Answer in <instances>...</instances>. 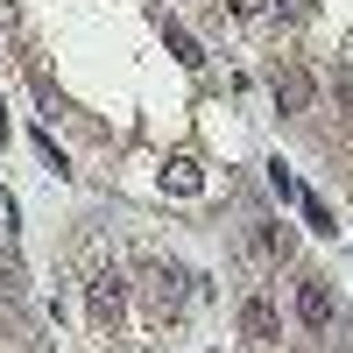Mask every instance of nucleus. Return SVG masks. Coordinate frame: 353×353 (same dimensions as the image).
I'll list each match as a JSON object with an SVG mask.
<instances>
[{
  "instance_id": "nucleus-8",
  "label": "nucleus",
  "mask_w": 353,
  "mask_h": 353,
  "mask_svg": "<svg viewBox=\"0 0 353 353\" xmlns=\"http://www.w3.org/2000/svg\"><path fill=\"white\" fill-rule=\"evenodd\" d=\"M269 184H276V198H304V191H297V176H290V170H283V163H276V170H269Z\"/></svg>"
},
{
  "instance_id": "nucleus-3",
  "label": "nucleus",
  "mask_w": 353,
  "mask_h": 353,
  "mask_svg": "<svg viewBox=\"0 0 353 353\" xmlns=\"http://www.w3.org/2000/svg\"><path fill=\"white\" fill-rule=\"evenodd\" d=\"M311 106V78L304 71H283L276 78V113H304Z\"/></svg>"
},
{
  "instance_id": "nucleus-6",
  "label": "nucleus",
  "mask_w": 353,
  "mask_h": 353,
  "mask_svg": "<svg viewBox=\"0 0 353 353\" xmlns=\"http://www.w3.org/2000/svg\"><path fill=\"white\" fill-rule=\"evenodd\" d=\"M297 205H304V219H311V233H339V226H332V212H325V198H311V191H304Z\"/></svg>"
},
{
  "instance_id": "nucleus-5",
  "label": "nucleus",
  "mask_w": 353,
  "mask_h": 353,
  "mask_svg": "<svg viewBox=\"0 0 353 353\" xmlns=\"http://www.w3.org/2000/svg\"><path fill=\"white\" fill-rule=\"evenodd\" d=\"M121 297H128L121 276H99V283H92V318H121Z\"/></svg>"
},
{
  "instance_id": "nucleus-7",
  "label": "nucleus",
  "mask_w": 353,
  "mask_h": 353,
  "mask_svg": "<svg viewBox=\"0 0 353 353\" xmlns=\"http://www.w3.org/2000/svg\"><path fill=\"white\" fill-rule=\"evenodd\" d=\"M254 248H261V254H283V248H290V233H276V226H261V233H254Z\"/></svg>"
},
{
  "instance_id": "nucleus-2",
  "label": "nucleus",
  "mask_w": 353,
  "mask_h": 353,
  "mask_svg": "<svg viewBox=\"0 0 353 353\" xmlns=\"http://www.w3.org/2000/svg\"><path fill=\"white\" fill-rule=\"evenodd\" d=\"M276 325H283V318H276L269 297H248V304H241V332H248V339H276Z\"/></svg>"
},
{
  "instance_id": "nucleus-4",
  "label": "nucleus",
  "mask_w": 353,
  "mask_h": 353,
  "mask_svg": "<svg viewBox=\"0 0 353 353\" xmlns=\"http://www.w3.org/2000/svg\"><path fill=\"white\" fill-rule=\"evenodd\" d=\"M163 43H170V57H176V64H191V71L205 64V50H198V36H191L184 21H163Z\"/></svg>"
},
{
  "instance_id": "nucleus-9",
  "label": "nucleus",
  "mask_w": 353,
  "mask_h": 353,
  "mask_svg": "<svg viewBox=\"0 0 353 353\" xmlns=\"http://www.w3.org/2000/svg\"><path fill=\"white\" fill-rule=\"evenodd\" d=\"M233 14H269V0H233Z\"/></svg>"
},
{
  "instance_id": "nucleus-1",
  "label": "nucleus",
  "mask_w": 353,
  "mask_h": 353,
  "mask_svg": "<svg viewBox=\"0 0 353 353\" xmlns=\"http://www.w3.org/2000/svg\"><path fill=\"white\" fill-rule=\"evenodd\" d=\"M332 318H339L332 290L318 283V276H311V283H297V325H304V332H332Z\"/></svg>"
}]
</instances>
